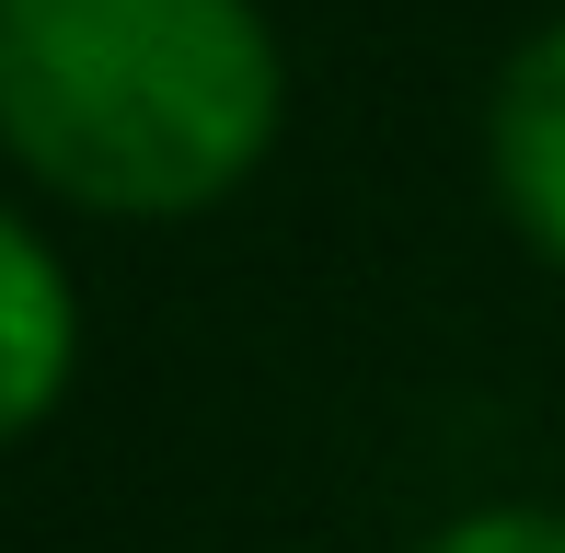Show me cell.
Instances as JSON below:
<instances>
[{"instance_id": "obj_1", "label": "cell", "mask_w": 565, "mask_h": 553, "mask_svg": "<svg viewBox=\"0 0 565 553\" xmlns=\"http://www.w3.org/2000/svg\"><path fill=\"white\" fill-rule=\"evenodd\" d=\"M266 0H0V162L82 219H209L277 162Z\"/></svg>"}, {"instance_id": "obj_2", "label": "cell", "mask_w": 565, "mask_h": 553, "mask_svg": "<svg viewBox=\"0 0 565 553\" xmlns=\"http://www.w3.org/2000/svg\"><path fill=\"white\" fill-rule=\"evenodd\" d=\"M484 185L508 231L565 276V23L520 35L484 82Z\"/></svg>"}, {"instance_id": "obj_3", "label": "cell", "mask_w": 565, "mask_h": 553, "mask_svg": "<svg viewBox=\"0 0 565 553\" xmlns=\"http://www.w3.org/2000/svg\"><path fill=\"white\" fill-rule=\"evenodd\" d=\"M82 381V289H70L58 242L0 196V449L35 438Z\"/></svg>"}, {"instance_id": "obj_4", "label": "cell", "mask_w": 565, "mask_h": 553, "mask_svg": "<svg viewBox=\"0 0 565 553\" xmlns=\"http://www.w3.org/2000/svg\"><path fill=\"white\" fill-rule=\"evenodd\" d=\"M404 553H565V508H554V496H484V508L416 531Z\"/></svg>"}]
</instances>
